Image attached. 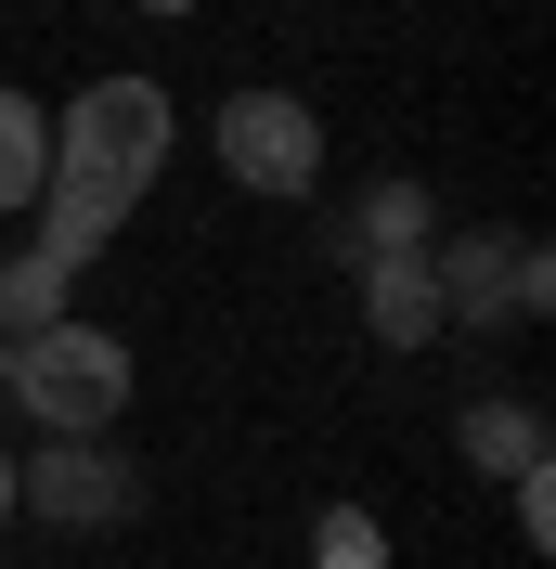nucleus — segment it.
<instances>
[{
  "label": "nucleus",
  "mask_w": 556,
  "mask_h": 569,
  "mask_svg": "<svg viewBox=\"0 0 556 569\" xmlns=\"http://www.w3.org/2000/svg\"><path fill=\"white\" fill-rule=\"evenodd\" d=\"M169 142H181V117H169L156 78H91V91H66V117H52V181H39V259L91 272V259L117 247V220L156 194Z\"/></svg>",
  "instance_id": "1"
},
{
  "label": "nucleus",
  "mask_w": 556,
  "mask_h": 569,
  "mask_svg": "<svg viewBox=\"0 0 556 569\" xmlns=\"http://www.w3.org/2000/svg\"><path fill=\"white\" fill-rule=\"evenodd\" d=\"M130 337L117 323H91V311H66L52 337H27L13 350V376H0V401L39 427V440H117V415H130Z\"/></svg>",
  "instance_id": "2"
},
{
  "label": "nucleus",
  "mask_w": 556,
  "mask_h": 569,
  "mask_svg": "<svg viewBox=\"0 0 556 569\" xmlns=\"http://www.w3.org/2000/svg\"><path fill=\"white\" fill-rule=\"evenodd\" d=\"M427 284H440V323H544L556 259L518 220H479V233H440L427 247Z\"/></svg>",
  "instance_id": "3"
},
{
  "label": "nucleus",
  "mask_w": 556,
  "mask_h": 569,
  "mask_svg": "<svg viewBox=\"0 0 556 569\" xmlns=\"http://www.w3.org/2000/svg\"><path fill=\"white\" fill-rule=\"evenodd\" d=\"M208 156L246 181V194H272V208L324 194V117L298 104V91H234V104L208 117Z\"/></svg>",
  "instance_id": "4"
},
{
  "label": "nucleus",
  "mask_w": 556,
  "mask_h": 569,
  "mask_svg": "<svg viewBox=\"0 0 556 569\" xmlns=\"http://www.w3.org/2000/svg\"><path fill=\"white\" fill-rule=\"evenodd\" d=\"M13 505H39L52 531H117L142 505V466L105 440H39V453H13Z\"/></svg>",
  "instance_id": "5"
},
{
  "label": "nucleus",
  "mask_w": 556,
  "mask_h": 569,
  "mask_svg": "<svg viewBox=\"0 0 556 569\" xmlns=\"http://www.w3.org/2000/svg\"><path fill=\"white\" fill-rule=\"evenodd\" d=\"M337 247H349V272H363V259H427L440 247V194H427V181H363L349 220H337Z\"/></svg>",
  "instance_id": "6"
},
{
  "label": "nucleus",
  "mask_w": 556,
  "mask_h": 569,
  "mask_svg": "<svg viewBox=\"0 0 556 569\" xmlns=\"http://www.w3.org/2000/svg\"><path fill=\"white\" fill-rule=\"evenodd\" d=\"M363 323H376V350H440V284L427 259H363Z\"/></svg>",
  "instance_id": "7"
},
{
  "label": "nucleus",
  "mask_w": 556,
  "mask_h": 569,
  "mask_svg": "<svg viewBox=\"0 0 556 569\" xmlns=\"http://www.w3.org/2000/svg\"><path fill=\"white\" fill-rule=\"evenodd\" d=\"M453 440H466V466H479V479H530V466H544V401L492 389V401H466V427H453Z\"/></svg>",
  "instance_id": "8"
},
{
  "label": "nucleus",
  "mask_w": 556,
  "mask_h": 569,
  "mask_svg": "<svg viewBox=\"0 0 556 569\" xmlns=\"http://www.w3.org/2000/svg\"><path fill=\"white\" fill-rule=\"evenodd\" d=\"M39 181H52V104L0 78V220H13V208H39Z\"/></svg>",
  "instance_id": "9"
},
{
  "label": "nucleus",
  "mask_w": 556,
  "mask_h": 569,
  "mask_svg": "<svg viewBox=\"0 0 556 569\" xmlns=\"http://www.w3.org/2000/svg\"><path fill=\"white\" fill-rule=\"evenodd\" d=\"M66 298H78L66 259H39V247L0 259V337H13V350H27V337H52V323H66Z\"/></svg>",
  "instance_id": "10"
},
{
  "label": "nucleus",
  "mask_w": 556,
  "mask_h": 569,
  "mask_svg": "<svg viewBox=\"0 0 556 569\" xmlns=\"http://www.w3.org/2000/svg\"><path fill=\"white\" fill-rule=\"evenodd\" d=\"M311 557H324V569H376V557H388V531L363 518V505H324V518H311Z\"/></svg>",
  "instance_id": "11"
},
{
  "label": "nucleus",
  "mask_w": 556,
  "mask_h": 569,
  "mask_svg": "<svg viewBox=\"0 0 556 569\" xmlns=\"http://www.w3.org/2000/svg\"><path fill=\"white\" fill-rule=\"evenodd\" d=\"M505 492H518V531L556 543V479H544V466H530V479H505Z\"/></svg>",
  "instance_id": "12"
},
{
  "label": "nucleus",
  "mask_w": 556,
  "mask_h": 569,
  "mask_svg": "<svg viewBox=\"0 0 556 569\" xmlns=\"http://www.w3.org/2000/svg\"><path fill=\"white\" fill-rule=\"evenodd\" d=\"M13 518H27V505H13V440H0V531H13Z\"/></svg>",
  "instance_id": "13"
},
{
  "label": "nucleus",
  "mask_w": 556,
  "mask_h": 569,
  "mask_svg": "<svg viewBox=\"0 0 556 569\" xmlns=\"http://www.w3.org/2000/svg\"><path fill=\"white\" fill-rule=\"evenodd\" d=\"M0 376H13V337H0Z\"/></svg>",
  "instance_id": "14"
},
{
  "label": "nucleus",
  "mask_w": 556,
  "mask_h": 569,
  "mask_svg": "<svg viewBox=\"0 0 556 569\" xmlns=\"http://www.w3.org/2000/svg\"><path fill=\"white\" fill-rule=\"evenodd\" d=\"M156 13H181V0H156Z\"/></svg>",
  "instance_id": "15"
}]
</instances>
